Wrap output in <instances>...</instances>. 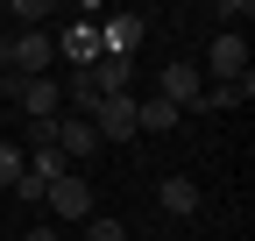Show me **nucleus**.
Instances as JSON below:
<instances>
[{
    "label": "nucleus",
    "instance_id": "nucleus-1",
    "mask_svg": "<svg viewBox=\"0 0 255 241\" xmlns=\"http://www.w3.org/2000/svg\"><path fill=\"white\" fill-rule=\"evenodd\" d=\"M43 199H50V213H57V220H78V227H85L92 213H100V199H92V185H85L78 170L50 177V192H43Z\"/></svg>",
    "mask_w": 255,
    "mask_h": 241
},
{
    "label": "nucleus",
    "instance_id": "nucleus-2",
    "mask_svg": "<svg viewBox=\"0 0 255 241\" xmlns=\"http://www.w3.org/2000/svg\"><path fill=\"white\" fill-rule=\"evenodd\" d=\"M50 57H57V50H50L43 28H14V36H7V64H14L21 78H43V71H50Z\"/></svg>",
    "mask_w": 255,
    "mask_h": 241
},
{
    "label": "nucleus",
    "instance_id": "nucleus-3",
    "mask_svg": "<svg viewBox=\"0 0 255 241\" xmlns=\"http://www.w3.org/2000/svg\"><path fill=\"white\" fill-rule=\"evenodd\" d=\"M156 100H170V107L184 114V107H199V100H206V78L177 57V64H163V71H156Z\"/></svg>",
    "mask_w": 255,
    "mask_h": 241
},
{
    "label": "nucleus",
    "instance_id": "nucleus-4",
    "mask_svg": "<svg viewBox=\"0 0 255 241\" xmlns=\"http://www.w3.org/2000/svg\"><path fill=\"white\" fill-rule=\"evenodd\" d=\"M206 64H213V78H220V85L248 78V43H241V28H220L213 50H206Z\"/></svg>",
    "mask_w": 255,
    "mask_h": 241
},
{
    "label": "nucleus",
    "instance_id": "nucleus-5",
    "mask_svg": "<svg viewBox=\"0 0 255 241\" xmlns=\"http://www.w3.org/2000/svg\"><path fill=\"white\" fill-rule=\"evenodd\" d=\"M142 36H149L142 14H114V21H100V57H128V64H135Z\"/></svg>",
    "mask_w": 255,
    "mask_h": 241
},
{
    "label": "nucleus",
    "instance_id": "nucleus-6",
    "mask_svg": "<svg viewBox=\"0 0 255 241\" xmlns=\"http://www.w3.org/2000/svg\"><path fill=\"white\" fill-rule=\"evenodd\" d=\"M14 100H21L28 120H57L64 114V85L57 78H14Z\"/></svg>",
    "mask_w": 255,
    "mask_h": 241
},
{
    "label": "nucleus",
    "instance_id": "nucleus-7",
    "mask_svg": "<svg viewBox=\"0 0 255 241\" xmlns=\"http://www.w3.org/2000/svg\"><path fill=\"white\" fill-rule=\"evenodd\" d=\"M92 135H100V142H128V135H135V93L92 107Z\"/></svg>",
    "mask_w": 255,
    "mask_h": 241
},
{
    "label": "nucleus",
    "instance_id": "nucleus-8",
    "mask_svg": "<svg viewBox=\"0 0 255 241\" xmlns=\"http://www.w3.org/2000/svg\"><path fill=\"white\" fill-rule=\"evenodd\" d=\"M50 50L64 57V64H78V71H92V64H100V28H92V21H71V28H64V36H57Z\"/></svg>",
    "mask_w": 255,
    "mask_h": 241
},
{
    "label": "nucleus",
    "instance_id": "nucleus-9",
    "mask_svg": "<svg viewBox=\"0 0 255 241\" xmlns=\"http://www.w3.org/2000/svg\"><path fill=\"white\" fill-rule=\"evenodd\" d=\"M92 149H100L92 120H78V114H57V156H64V163H85Z\"/></svg>",
    "mask_w": 255,
    "mask_h": 241
},
{
    "label": "nucleus",
    "instance_id": "nucleus-10",
    "mask_svg": "<svg viewBox=\"0 0 255 241\" xmlns=\"http://www.w3.org/2000/svg\"><path fill=\"white\" fill-rule=\"evenodd\" d=\"M78 78H85L100 100H121V93H128V78H135V64H128V57H100V64L78 71Z\"/></svg>",
    "mask_w": 255,
    "mask_h": 241
},
{
    "label": "nucleus",
    "instance_id": "nucleus-11",
    "mask_svg": "<svg viewBox=\"0 0 255 241\" xmlns=\"http://www.w3.org/2000/svg\"><path fill=\"white\" fill-rule=\"evenodd\" d=\"M177 120H184V114H177L170 100H135V135H170Z\"/></svg>",
    "mask_w": 255,
    "mask_h": 241
},
{
    "label": "nucleus",
    "instance_id": "nucleus-12",
    "mask_svg": "<svg viewBox=\"0 0 255 241\" xmlns=\"http://www.w3.org/2000/svg\"><path fill=\"white\" fill-rule=\"evenodd\" d=\"M156 206H163V213H199V185H191V177H163V185H156Z\"/></svg>",
    "mask_w": 255,
    "mask_h": 241
},
{
    "label": "nucleus",
    "instance_id": "nucleus-13",
    "mask_svg": "<svg viewBox=\"0 0 255 241\" xmlns=\"http://www.w3.org/2000/svg\"><path fill=\"white\" fill-rule=\"evenodd\" d=\"M248 93H255L248 78H234V85H206V100H199V107H241Z\"/></svg>",
    "mask_w": 255,
    "mask_h": 241
},
{
    "label": "nucleus",
    "instance_id": "nucleus-14",
    "mask_svg": "<svg viewBox=\"0 0 255 241\" xmlns=\"http://www.w3.org/2000/svg\"><path fill=\"white\" fill-rule=\"evenodd\" d=\"M85 241H128V227H121L114 213H92V220H85Z\"/></svg>",
    "mask_w": 255,
    "mask_h": 241
},
{
    "label": "nucleus",
    "instance_id": "nucleus-15",
    "mask_svg": "<svg viewBox=\"0 0 255 241\" xmlns=\"http://www.w3.org/2000/svg\"><path fill=\"white\" fill-rule=\"evenodd\" d=\"M28 170V156H21V149L14 142H0V185H14V177Z\"/></svg>",
    "mask_w": 255,
    "mask_h": 241
},
{
    "label": "nucleus",
    "instance_id": "nucleus-16",
    "mask_svg": "<svg viewBox=\"0 0 255 241\" xmlns=\"http://www.w3.org/2000/svg\"><path fill=\"white\" fill-rule=\"evenodd\" d=\"M36 21H50V0H14V28H36Z\"/></svg>",
    "mask_w": 255,
    "mask_h": 241
},
{
    "label": "nucleus",
    "instance_id": "nucleus-17",
    "mask_svg": "<svg viewBox=\"0 0 255 241\" xmlns=\"http://www.w3.org/2000/svg\"><path fill=\"white\" fill-rule=\"evenodd\" d=\"M43 192H50V185H43L36 170H21V177H14V199H43Z\"/></svg>",
    "mask_w": 255,
    "mask_h": 241
},
{
    "label": "nucleus",
    "instance_id": "nucleus-18",
    "mask_svg": "<svg viewBox=\"0 0 255 241\" xmlns=\"http://www.w3.org/2000/svg\"><path fill=\"white\" fill-rule=\"evenodd\" d=\"M21 241H57V227H28V234H21Z\"/></svg>",
    "mask_w": 255,
    "mask_h": 241
},
{
    "label": "nucleus",
    "instance_id": "nucleus-19",
    "mask_svg": "<svg viewBox=\"0 0 255 241\" xmlns=\"http://www.w3.org/2000/svg\"><path fill=\"white\" fill-rule=\"evenodd\" d=\"M7 93H14V78H7V71H0V100H7Z\"/></svg>",
    "mask_w": 255,
    "mask_h": 241
},
{
    "label": "nucleus",
    "instance_id": "nucleus-20",
    "mask_svg": "<svg viewBox=\"0 0 255 241\" xmlns=\"http://www.w3.org/2000/svg\"><path fill=\"white\" fill-rule=\"evenodd\" d=\"M0 142H7V135H0Z\"/></svg>",
    "mask_w": 255,
    "mask_h": 241
}]
</instances>
